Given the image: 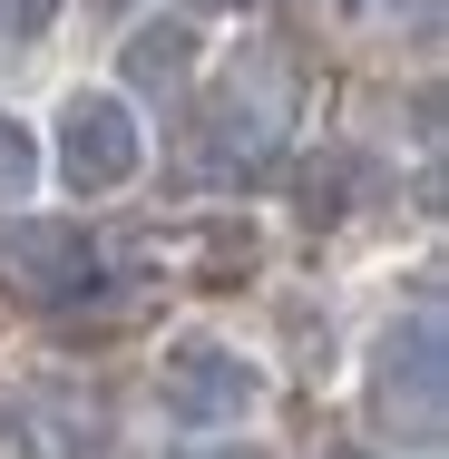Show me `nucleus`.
<instances>
[{
  "label": "nucleus",
  "mask_w": 449,
  "mask_h": 459,
  "mask_svg": "<svg viewBox=\"0 0 449 459\" xmlns=\"http://www.w3.org/2000/svg\"><path fill=\"white\" fill-rule=\"evenodd\" d=\"M186 20H264L273 0H177Z\"/></svg>",
  "instance_id": "12"
},
{
  "label": "nucleus",
  "mask_w": 449,
  "mask_h": 459,
  "mask_svg": "<svg viewBox=\"0 0 449 459\" xmlns=\"http://www.w3.org/2000/svg\"><path fill=\"white\" fill-rule=\"evenodd\" d=\"M186 98H195V167L215 186H264L273 167H293V147H303V69H293V49L245 39Z\"/></svg>",
  "instance_id": "1"
},
{
  "label": "nucleus",
  "mask_w": 449,
  "mask_h": 459,
  "mask_svg": "<svg viewBox=\"0 0 449 459\" xmlns=\"http://www.w3.org/2000/svg\"><path fill=\"white\" fill-rule=\"evenodd\" d=\"M167 459H273L255 430H205V440H177Z\"/></svg>",
  "instance_id": "10"
},
{
  "label": "nucleus",
  "mask_w": 449,
  "mask_h": 459,
  "mask_svg": "<svg viewBox=\"0 0 449 459\" xmlns=\"http://www.w3.org/2000/svg\"><path fill=\"white\" fill-rule=\"evenodd\" d=\"M361 420L391 459H440V430H449V342H440V303H410L391 323H371L361 342Z\"/></svg>",
  "instance_id": "3"
},
{
  "label": "nucleus",
  "mask_w": 449,
  "mask_h": 459,
  "mask_svg": "<svg viewBox=\"0 0 449 459\" xmlns=\"http://www.w3.org/2000/svg\"><path fill=\"white\" fill-rule=\"evenodd\" d=\"M313 10H323L332 30H352V39H391L401 20L430 30V0H313Z\"/></svg>",
  "instance_id": "8"
},
{
  "label": "nucleus",
  "mask_w": 449,
  "mask_h": 459,
  "mask_svg": "<svg viewBox=\"0 0 449 459\" xmlns=\"http://www.w3.org/2000/svg\"><path fill=\"white\" fill-rule=\"evenodd\" d=\"M108 79L157 117L167 98H186L205 79V20H186V10H137V20L117 30V69H108Z\"/></svg>",
  "instance_id": "6"
},
{
  "label": "nucleus",
  "mask_w": 449,
  "mask_h": 459,
  "mask_svg": "<svg viewBox=\"0 0 449 459\" xmlns=\"http://www.w3.org/2000/svg\"><path fill=\"white\" fill-rule=\"evenodd\" d=\"M147 401H157V420H167L177 440L255 430L273 411V362L245 333H225V323H186V333L157 342V362H147Z\"/></svg>",
  "instance_id": "4"
},
{
  "label": "nucleus",
  "mask_w": 449,
  "mask_h": 459,
  "mask_svg": "<svg viewBox=\"0 0 449 459\" xmlns=\"http://www.w3.org/2000/svg\"><path fill=\"white\" fill-rule=\"evenodd\" d=\"M0 293L30 313H79L108 293V245L89 215H49V205H10L0 215Z\"/></svg>",
  "instance_id": "5"
},
{
  "label": "nucleus",
  "mask_w": 449,
  "mask_h": 459,
  "mask_svg": "<svg viewBox=\"0 0 449 459\" xmlns=\"http://www.w3.org/2000/svg\"><path fill=\"white\" fill-rule=\"evenodd\" d=\"M39 186H49L39 117H30L20 98H0V215H10V205H39Z\"/></svg>",
  "instance_id": "7"
},
{
  "label": "nucleus",
  "mask_w": 449,
  "mask_h": 459,
  "mask_svg": "<svg viewBox=\"0 0 449 459\" xmlns=\"http://www.w3.org/2000/svg\"><path fill=\"white\" fill-rule=\"evenodd\" d=\"M59 20H69V0H0V49L30 59V49L59 39Z\"/></svg>",
  "instance_id": "9"
},
{
  "label": "nucleus",
  "mask_w": 449,
  "mask_h": 459,
  "mask_svg": "<svg viewBox=\"0 0 449 459\" xmlns=\"http://www.w3.org/2000/svg\"><path fill=\"white\" fill-rule=\"evenodd\" d=\"M69 10L98 20V30H127V20H137V10H157V0H69Z\"/></svg>",
  "instance_id": "11"
},
{
  "label": "nucleus",
  "mask_w": 449,
  "mask_h": 459,
  "mask_svg": "<svg viewBox=\"0 0 449 459\" xmlns=\"http://www.w3.org/2000/svg\"><path fill=\"white\" fill-rule=\"evenodd\" d=\"M39 157H49V186L69 205H117L157 177V117L117 79H69L39 117Z\"/></svg>",
  "instance_id": "2"
}]
</instances>
